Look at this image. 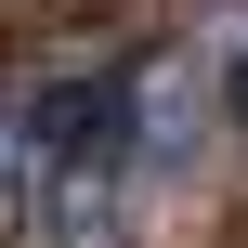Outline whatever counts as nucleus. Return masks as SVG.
<instances>
[{
    "instance_id": "1",
    "label": "nucleus",
    "mask_w": 248,
    "mask_h": 248,
    "mask_svg": "<svg viewBox=\"0 0 248 248\" xmlns=\"http://www.w3.org/2000/svg\"><path fill=\"white\" fill-rule=\"evenodd\" d=\"M39 157H52V92H0V248L39 222Z\"/></svg>"
},
{
    "instance_id": "2",
    "label": "nucleus",
    "mask_w": 248,
    "mask_h": 248,
    "mask_svg": "<svg viewBox=\"0 0 248 248\" xmlns=\"http://www.w3.org/2000/svg\"><path fill=\"white\" fill-rule=\"evenodd\" d=\"M222 131L248 144V13H222Z\"/></svg>"
}]
</instances>
